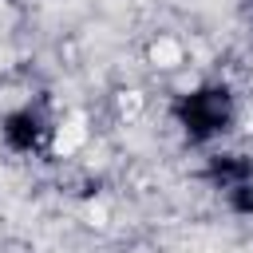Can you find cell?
<instances>
[{
    "label": "cell",
    "mask_w": 253,
    "mask_h": 253,
    "mask_svg": "<svg viewBox=\"0 0 253 253\" xmlns=\"http://www.w3.org/2000/svg\"><path fill=\"white\" fill-rule=\"evenodd\" d=\"M83 138H87V123H83V115H71V119L59 123V130H55V150H59V154H71V150L83 146Z\"/></svg>",
    "instance_id": "6da1fadb"
},
{
    "label": "cell",
    "mask_w": 253,
    "mask_h": 253,
    "mask_svg": "<svg viewBox=\"0 0 253 253\" xmlns=\"http://www.w3.org/2000/svg\"><path fill=\"white\" fill-rule=\"evenodd\" d=\"M119 111H123V115H138V111H142L138 91H123V95H119Z\"/></svg>",
    "instance_id": "3957f363"
},
{
    "label": "cell",
    "mask_w": 253,
    "mask_h": 253,
    "mask_svg": "<svg viewBox=\"0 0 253 253\" xmlns=\"http://www.w3.org/2000/svg\"><path fill=\"white\" fill-rule=\"evenodd\" d=\"M4 59H8V55H4V47H0V67H4Z\"/></svg>",
    "instance_id": "277c9868"
},
{
    "label": "cell",
    "mask_w": 253,
    "mask_h": 253,
    "mask_svg": "<svg viewBox=\"0 0 253 253\" xmlns=\"http://www.w3.org/2000/svg\"><path fill=\"white\" fill-rule=\"evenodd\" d=\"M150 59H154V67H178V63L186 59V51H182V43H178V40L158 36V40L150 43Z\"/></svg>",
    "instance_id": "7a4b0ae2"
}]
</instances>
